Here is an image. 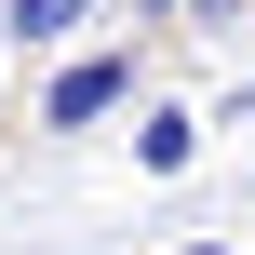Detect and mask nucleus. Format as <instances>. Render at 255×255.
I'll return each instance as SVG.
<instances>
[{
  "label": "nucleus",
  "instance_id": "obj_6",
  "mask_svg": "<svg viewBox=\"0 0 255 255\" xmlns=\"http://www.w3.org/2000/svg\"><path fill=\"white\" fill-rule=\"evenodd\" d=\"M175 255H242V242H175Z\"/></svg>",
  "mask_w": 255,
  "mask_h": 255
},
{
  "label": "nucleus",
  "instance_id": "obj_5",
  "mask_svg": "<svg viewBox=\"0 0 255 255\" xmlns=\"http://www.w3.org/2000/svg\"><path fill=\"white\" fill-rule=\"evenodd\" d=\"M134 13H161V27H175V13H188V0H134Z\"/></svg>",
  "mask_w": 255,
  "mask_h": 255
},
{
  "label": "nucleus",
  "instance_id": "obj_2",
  "mask_svg": "<svg viewBox=\"0 0 255 255\" xmlns=\"http://www.w3.org/2000/svg\"><path fill=\"white\" fill-rule=\"evenodd\" d=\"M94 13H108V0H0V40H27V54H67Z\"/></svg>",
  "mask_w": 255,
  "mask_h": 255
},
{
  "label": "nucleus",
  "instance_id": "obj_7",
  "mask_svg": "<svg viewBox=\"0 0 255 255\" xmlns=\"http://www.w3.org/2000/svg\"><path fill=\"white\" fill-rule=\"evenodd\" d=\"M0 54H13V40H0Z\"/></svg>",
  "mask_w": 255,
  "mask_h": 255
},
{
  "label": "nucleus",
  "instance_id": "obj_1",
  "mask_svg": "<svg viewBox=\"0 0 255 255\" xmlns=\"http://www.w3.org/2000/svg\"><path fill=\"white\" fill-rule=\"evenodd\" d=\"M108 108H134V54H108V40H67V67L40 81V134H94Z\"/></svg>",
  "mask_w": 255,
  "mask_h": 255
},
{
  "label": "nucleus",
  "instance_id": "obj_4",
  "mask_svg": "<svg viewBox=\"0 0 255 255\" xmlns=\"http://www.w3.org/2000/svg\"><path fill=\"white\" fill-rule=\"evenodd\" d=\"M255 0H188V13H175V27H242Z\"/></svg>",
  "mask_w": 255,
  "mask_h": 255
},
{
  "label": "nucleus",
  "instance_id": "obj_3",
  "mask_svg": "<svg viewBox=\"0 0 255 255\" xmlns=\"http://www.w3.org/2000/svg\"><path fill=\"white\" fill-rule=\"evenodd\" d=\"M134 161H148V175H188V161H202V121H188V108H148V121H134Z\"/></svg>",
  "mask_w": 255,
  "mask_h": 255
}]
</instances>
